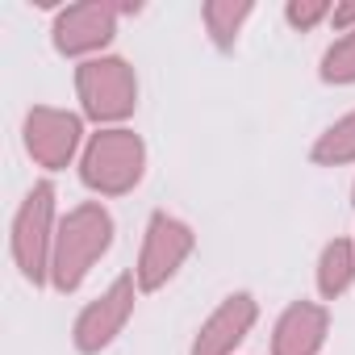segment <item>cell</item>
Returning a JSON list of instances; mask_svg holds the SVG:
<instances>
[{
    "mask_svg": "<svg viewBox=\"0 0 355 355\" xmlns=\"http://www.w3.org/2000/svg\"><path fill=\"white\" fill-rule=\"evenodd\" d=\"M84 142V121L67 109H51V105H38L26 113V150L38 167L46 171H63L76 150Z\"/></svg>",
    "mask_w": 355,
    "mask_h": 355,
    "instance_id": "obj_7",
    "label": "cell"
},
{
    "mask_svg": "<svg viewBox=\"0 0 355 355\" xmlns=\"http://www.w3.org/2000/svg\"><path fill=\"white\" fill-rule=\"evenodd\" d=\"M197 247V234L189 222L171 218V214H155L146 222V239H142V251H138V268H134V280L142 293H155L163 288L175 272L184 268V259L193 255Z\"/></svg>",
    "mask_w": 355,
    "mask_h": 355,
    "instance_id": "obj_5",
    "label": "cell"
},
{
    "mask_svg": "<svg viewBox=\"0 0 355 355\" xmlns=\"http://www.w3.org/2000/svg\"><path fill=\"white\" fill-rule=\"evenodd\" d=\"M330 334V313L318 301H293L276 330H272V355H318Z\"/></svg>",
    "mask_w": 355,
    "mask_h": 355,
    "instance_id": "obj_10",
    "label": "cell"
},
{
    "mask_svg": "<svg viewBox=\"0 0 355 355\" xmlns=\"http://www.w3.org/2000/svg\"><path fill=\"white\" fill-rule=\"evenodd\" d=\"M55 184H34L13 218V259L30 284L51 280V255H55Z\"/></svg>",
    "mask_w": 355,
    "mask_h": 355,
    "instance_id": "obj_4",
    "label": "cell"
},
{
    "mask_svg": "<svg viewBox=\"0 0 355 355\" xmlns=\"http://www.w3.org/2000/svg\"><path fill=\"white\" fill-rule=\"evenodd\" d=\"M76 92H80V105H84V117H92L96 125H117L134 113L138 105V80H134V67L117 55H96V59H84L76 67Z\"/></svg>",
    "mask_w": 355,
    "mask_h": 355,
    "instance_id": "obj_3",
    "label": "cell"
},
{
    "mask_svg": "<svg viewBox=\"0 0 355 355\" xmlns=\"http://www.w3.org/2000/svg\"><path fill=\"white\" fill-rule=\"evenodd\" d=\"M351 284H355V243L330 239L318 255V293L326 301H338Z\"/></svg>",
    "mask_w": 355,
    "mask_h": 355,
    "instance_id": "obj_11",
    "label": "cell"
},
{
    "mask_svg": "<svg viewBox=\"0 0 355 355\" xmlns=\"http://www.w3.org/2000/svg\"><path fill=\"white\" fill-rule=\"evenodd\" d=\"M109 247H113V218L101 201H84V205L67 209L55 230L51 284L59 293H76Z\"/></svg>",
    "mask_w": 355,
    "mask_h": 355,
    "instance_id": "obj_1",
    "label": "cell"
},
{
    "mask_svg": "<svg viewBox=\"0 0 355 355\" xmlns=\"http://www.w3.org/2000/svg\"><path fill=\"white\" fill-rule=\"evenodd\" d=\"M134 297H138V280H134V276H117L96 301H88V305L80 309L76 326H71L76 351H80V355L105 351V347L125 330V322H130V313H134Z\"/></svg>",
    "mask_w": 355,
    "mask_h": 355,
    "instance_id": "obj_6",
    "label": "cell"
},
{
    "mask_svg": "<svg viewBox=\"0 0 355 355\" xmlns=\"http://www.w3.org/2000/svg\"><path fill=\"white\" fill-rule=\"evenodd\" d=\"M117 13L113 5H101V0H88V5H71L55 17V51L67 59H84L96 55L113 42L117 34Z\"/></svg>",
    "mask_w": 355,
    "mask_h": 355,
    "instance_id": "obj_8",
    "label": "cell"
},
{
    "mask_svg": "<svg viewBox=\"0 0 355 355\" xmlns=\"http://www.w3.org/2000/svg\"><path fill=\"white\" fill-rule=\"evenodd\" d=\"M255 13V5H247V0H209L205 5V30L214 34L218 46H234L243 21Z\"/></svg>",
    "mask_w": 355,
    "mask_h": 355,
    "instance_id": "obj_13",
    "label": "cell"
},
{
    "mask_svg": "<svg viewBox=\"0 0 355 355\" xmlns=\"http://www.w3.org/2000/svg\"><path fill=\"white\" fill-rule=\"evenodd\" d=\"M322 80L326 84H355V30H347L322 55Z\"/></svg>",
    "mask_w": 355,
    "mask_h": 355,
    "instance_id": "obj_14",
    "label": "cell"
},
{
    "mask_svg": "<svg viewBox=\"0 0 355 355\" xmlns=\"http://www.w3.org/2000/svg\"><path fill=\"white\" fill-rule=\"evenodd\" d=\"M313 163H322V167L355 163V109H351L347 117H338V121L313 142Z\"/></svg>",
    "mask_w": 355,
    "mask_h": 355,
    "instance_id": "obj_12",
    "label": "cell"
},
{
    "mask_svg": "<svg viewBox=\"0 0 355 355\" xmlns=\"http://www.w3.org/2000/svg\"><path fill=\"white\" fill-rule=\"evenodd\" d=\"M330 13H334V5H326V0H293V5L284 9V17H288L293 30H313V26L326 21Z\"/></svg>",
    "mask_w": 355,
    "mask_h": 355,
    "instance_id": "obj_15",
    "label": "cell"
},
{
    "mask_svg": "<svg viewBox=\"0 0 355 355\" xmlns=\"http://www.w3.org/2000/svg\"><path fill=\"white\" fill-rule=\"evenodd\" d=\"M351 193H355V189H351Z\"/></svg>",
    "mask_w": 355,
    "mask_h": 355,
    "instance_id": "obj_17",
    "label": "cell"
},
{
    "mask_svg": "<svg viewBox=\"0 0 355 355\" xmlns=\"http://www.w3.org/2000/svg\"><path fill=\"white\" fill-rule=\"evenodd\" d=\"M255 318H259L255 297H251V293H230V297L201 322V330H197L189 355H234V351L243 347V338L251 334Z\"/></svg>",
    "mask_w": 355,
    "mask_h": 355,
    "instance_id": "obj_9",
    "label": "cell"
},
{
    "mask_svg": "<svg viewBox=\"0 0 355 355\" xmlns=\"http://www.w3.org/2000/svg\"><path fill=\"white\" fill-rule=\"evenodd\" d=\"M330 21L347 34V30H355V5H334V13H330Z\"/></svg>",
    "mask_w": 355,
    "mask_h": 355,
    "instance_id": "obj_16",
    "label": "cell"
},
{
    "mask_svg": "<svg viewBox=\"0 0 355 355\" xmlns=\"http://www.w3.org/2000/svg\"><path fill=\"white\" fill-rule=\"evenodd\" d=\"M142 171H146V146L125 125H109V130L92 134L80 155V180L101 197L134 193L142 184Z\"/></svg>",
    "mask_w": 355,
    "mask_h": 355,
    "instance_id": "obj_2",
    "label": "cell"
}]
</instances>
